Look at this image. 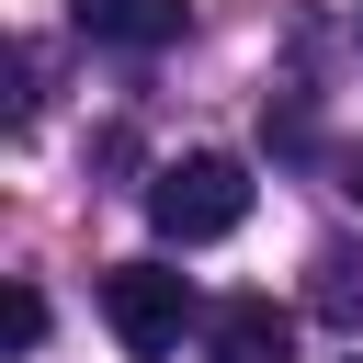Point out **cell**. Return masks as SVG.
Here are the masks:
<instances>
[{"label":"cell","mask_w":363,"mask_h":363,"mask_svg":"<svg viewBox=\"0 0 363 363\" xmlns=\"http://www.w3.org/2000/svg\"><path fill=\"white\" fill-rule=\"evenodd\" d=\"M238 216H250V170H238L227 147H193V159H170V170L147 182V227H159L170 250L238 238Z\"/></svg>","instance_id":"obj_1"},{"label":"cell","mask_w":363,"mask_h":363,"mask_svg":"<svg viewBox=\"0 0 363 363\" xmlns=\"http://www.w3.org/2000/svg\"><path fill=\"white\" fill-rule=\"evenodd\" d=\"M102 329H113L136 363H159V352H182V329H193V284H182L170 261H113V272H102Z\"/></svg>","instance_id":"obj_2"},{"label":"cell","mask_w":363,"mask_h":363,"mask_svg":"<svg viewBox=\"0 0 363 363\" xmlns=\"http://www.w3.org/2000/svg\"><path fill=\"white\" fill-rule=\"evenodd\" d=\"M204 352H216V363H295V318H284L272 295H227L216 329H204Z\"/></svg>","instance_id":"obj_3"},{"label":"cell","mask_w":363,"mask_h":363,"mask_svg":"<svg viewBox=\"0 0 363 363\" xmlns=\"http://www.w3.org/2000/svg\"><path fill=\"white\" fill-rule=\"evenodd\" d=\"M68 23L91 45H125V57H159L182 34V0H68Z\"/></svg>","instance_id":"obj_4"},{"label":"cell","mask_w":363,"mask_h":363,"mask_svg":"<svg viewBox=\"0 0 363 363\" xmlns=\"http://www.w3.org/2000/svg\"><path fill=\"white\" fill-rule=\"evenodd\" d=\"M34 340H45V295H34V284H11V295H0V352L23 363Z\"/></svg>","instance_id":"obj_5"},{"label":"cell","mask_w":363,"mask_h":363,"mask_svg":"<svg viewBox=\"0 0 363 363\" xmlns=\"http://www.w3.org/2000/svg\"><path fill=\"white\" fill-rule=\"evenodd\" d=\"M318 306H329V318H363V261H352V250L318 261Z\"/></svg>","instance_id":"obj_6"},{"label":"cell","mask_w":363,"mask_h":363,"mask_svg":"<svg viewBox=\"0 0 363 363\" xmlns=\"http://www.w3.org/2000/svg\"><path fill=\"white\" fill-rule=\"evenodd\" d=\"M340 193H352V204H363V147H352V159H340Z\"/></svg>","instance_id":"obj_7"},{"label":"cell","mask_w":363,"mask_h":363,"mask_svg":"<svg viewBox=\"0 0 363 363\" xmlns=\"http://www.w3.org/2000/svg\"><path fill=\"white\" fill-rule=\"evenodd\" d=\"M352 363H363V352H352Z\"/></svg>","instance_id":"obj_8"}]
</instances>
